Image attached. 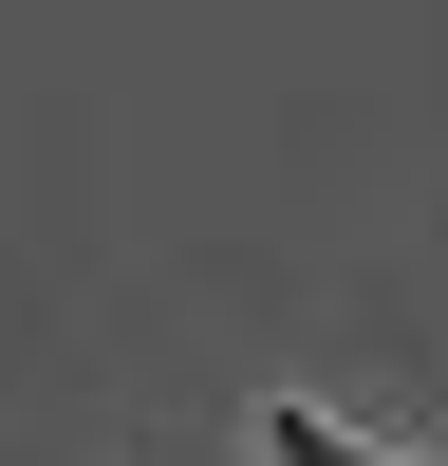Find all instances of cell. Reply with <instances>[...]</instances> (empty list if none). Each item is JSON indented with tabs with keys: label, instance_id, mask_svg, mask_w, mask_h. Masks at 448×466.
I'll return each mask as SVG.
<instances>
[{
	"label": "cell",
	"instance_id": "1",
	"mask_svg": "<svg viewBox=\"0 0 448 466\" xmlns=\"http://www.w3.org/2000/svg\"><path fill=\"white\" fill-rule=\"evenodd\" d=\"M261 466H411V448H355L336 410H299V392H280V410H261Z\"/></svg>",
	"mask_w": 448,
	"mask_h": 466
}]
</instances>
